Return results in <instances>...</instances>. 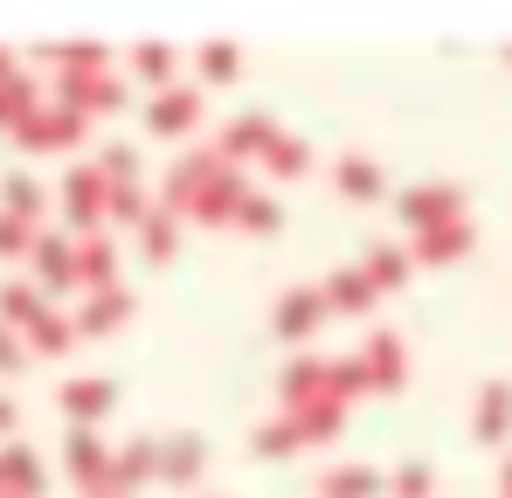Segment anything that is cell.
<instances>
[{
  "label": "cell",
  "instance_id": "obj_36",
  "mask_svg": "<svg viewBox=\"0 0 512 498\" xmlns=\"http://www.w3.org/2000/svg\"><path fill=\"white\" fill-rule=\"evenodd\" d=\"M173 63H180V56H173L167 42H139V49H132V70L153 83V90H167V83H173Z\"/></svg>",
  "mask_w": 512,
  "mask_h": 498
},
{
  "label": "cell",
  "instance_id": "obj_12",
  "mask_svg": "<svg viewBox=\"0 0 512 498\" xmlns=\"http://www.w3.org/2000/svg\"><path fill=\"white\" fill-rule=\"evenodd\" d=\"M471 243H478V229H471V215H457V222L416 229V243H409V263H429V270H443V263H457V256H464Z\"/></svg>",
  "mask_w": 512,
  "mask_h": 498
},
{
  "label": "cell",
  "instance_id": "obj_10",
  "mask_svg": "<svg viewBox=\"0 0 512 498\" xmlns=\"http://www.w3.org/2000/svg\"><path fill=\"white\" fill-rule=\"evenodd\" d=\"M153 478H160V443H153V436H132V443L111 450V492L139 498Z\"/></svg>",
  "mask_w": 512,
  "mask_h": 498
},
{
  "label": "cell",
  "instance_id": "obj_31",
  "mask_svg": "<svg viewBox=\"0 0 512 498\" xmlns=\"http://www.w3.org/2000/svg\"><path fill=\"white\" fill-rule=\"evenodd\" d=\"M250 450H256V457H291V450H305V436H298L291 415H270V422H256V429H250Z\"/></svg>",
  "mask_w": 512,
  "mask_h": 498
},
{
  "label": "cell",
  "instance_id": "obj_9",
  "mask_svg": "<svg viewBox=\"0 0 512 498\" xmlns=\"http://www.w3.org/2000/svg\"><path fill=\"white\" fill-rule=\"evenodd\" d=\"M28 263H35V277H28V284H35L42 298H49V291H70V284H77V249L63 243L56 229H35V249H28Z\"/></svg>",
  "mask_w": 512,
  "mask_h": 498
},
{
  "label": "cell",
  "instance_id": "obj_29",
  "mask_svg": "<svg viewBox=\"0 0 512 498\" xmlns=\"http://www.w3.org/2000/svg\"><path fill=\"white\" fill-rule=\"evenodd\" d=\"M35 104H42L35 77H28V70H7V77H0V132H14V125H21Z\"/></svg>",
  "mask_w": 512,
  "mask_h": 498
},
{
  "label": "cell",
  "instance_id": "obj_30",
  "mask_svg": "<svg viewBox=\"0 0 512 498\" xmlns=\"http://www.w3.org/2000/svg\"><path fill=\"white\" fill-rule=\"evenodd\" d=\"M153 201H146V180H104V222H125V229H139V215H146Z\"/></svg>",
  "mask_w": 512,
  "mask_h": 498
},
{
  "label": "cell",
  "instance_id": "obj_17",
  "mask_svg": "<svg viewBox=\"0 0 512 498\" xmlns=\"http://www.w3.org/2000/svg\"><path fill=\"white\" fill-rule=\"evenodd\" d=\"M319 298H326V312H346V319H360V312H374V284H367V270L360 263H346V270H333L326 284H319Z\"/></svg>",
  "mask_w": 512,
  "mask_h": 498
},
{
  "label": "cell",
  "instance_id": "obj_13",
  "mask_svg": "<svg viewBox=\"0 0 512 498\" xmlns=\"http://www.w3.org/2000/svg\"><path fill=\"white\" fill-rule=\"evenodd\" d=\"M270 132H277V118L256 104V111H243V118H229V125H222V139H215V160H222V166L256 160V153L270 146Z\"/></svg>",
  "mask_w": 512,
  "mask_h": 498
},
{
  "label": "cell",
  "instance_id": "obj_21",
  "mask_svg": "<svg viewBox=\"0 0 512 498\" xmlns=\"http://www.w3.org/2000/svg\"><path fill=\"white\" fill-rule=\"evenodd\" d=\"M0 498H42V457L28 443L0 450Z\"/></svg>",
  "mask_w": 512,
  "mask_h": 498
},
{
  "label": "cell",
  "instance_id": "obj_20",
  "mask_svg": "<svg viewBox=\"0 0 512 498\" xmlns=\"http://www.w3.org/2000/svg\"><path fill=\"white\" fill-rule=\"evenodd\" d=\"M381 485H388V478H381L374 464H326V471L312 478L319 498H381Z\"/></svg>",
  "mask_w": 512,
  "mask_h": 498
},
{
  "label": "cell",
  "instance_id": "obj_5",
  "mask_svg": "<svg viewBox=\"0 0 512 498\" xmlns=\"http://www.w3.org/2000/svg\"><path fill=\"white\" fill-rule=\"evenodd\" d=\"M194 125H201V90H194V83L153 90V104H146V139H187Z\"/></svg>",
  "mask_w": 512,
  "mask_h": 498
},
{
  "label": "cell",
  "instance_id": "obj_15",
  "mask_svg": "<svg viewBox=\"0 0 512 498\" xmlns=\"http://www.w3.org/2000/svg\"><path fill=\"white\" fill-rule=\"evenodd\" d=\"M201 471H208V436H194V429H180V436H167L160 443V478L167 485H201Z\"/></svg>",
  "mask_w": 512,
  "mask_h": 498
},
{
  "label": "cell",
  "instance_id": "obj_41",
  "mask_svg": "<svg viewBox=\"0 0 512 498\" xmlns=\"http://www.w3.org/2000/svg\"><path fill=\"white\" fill-rule=\"evenodd\" d=\"M499 485H506V498H512V450H506V471H499Z\"/></svg>",
  "mask_w": 512,
  "mask_h": 498
},
{
  "label": "cell",
  "instance_id": "obj_26",
  "mask_svg": "<svg viewBox=\"0 0 512 498\" xmlns=\"http://www.w3.org/2000/svg\"><path fill=\"white\" fill-rule=\"evenodd\" d=\"M256 160H263V173H277V180H298V173L312 166V146H305L298 132H270V146H263Z\"/></svg>",
  "mask_w": 512,
  "mask_h": 498
},
{
  "label": "cell",
  "instance_id": "obj_34",
  "mask_svg": "<svg viewBox=\"0 0 512 498\" xmlns=\"http://www.w3.org/2000/svg\"><path fill=\"white\" fill-rule=\"evenodd\" d=\"M21 339H28L35 353H70V346H77V326H70L63 312H42V319H35V326L21 332Z\"/></svg>",
  "mask_w": 512,
  "mask_h": 498
},
{
  "label": "cell",
  "instance_id": "obj_8",
  "mask_svg": "<svg viewBox=\"0 0 512 498\" xmlns=\"http://www.w3.org/2000/svg\"><path fill=\"white\" fill-rule=\"evenodd\" d=\"M243 194H250V180H243L236 166H215V173L201 180V194L187 201V215H194L201 229H215V222H229V215L243 208Z\"/></svg>",
  "mask_w": 512,
  "mask_h": 498
},
{
  "label": "cell",
  "instance_id": "obj_2",
  "mask_svg": "<svg viewBox=\"0 0 512 498\" xmlns=\"http://www.w3.org/2000/svg\"><path fill=\"white\" fill-rule=\"evenodd\" d=\"M353 360H360L367 395H395V388L409 381V346H402V332H395V326H374V332H367V346H360Z\"/></svg>",
  "mask_w": 512,
  "mask_h": 498
},
{
  "label": "cell",
  "instance_id": "obj_3",
  "mask_svg": "<svg viewBox=\"0 0 512 498\" xmlns=\"http://www.w3.org/2000/svg\"><path fill=\"white\" fill-rule=\"evenodd\" d=\"M395 215H402L409 229L457 222V215H464V187H457V180H423V187H402V194H395Z\"/></svg>",
  "mask_w": 512,
  "mask_h": 498
},
{
  "label": "cell",
  "instance_id": "obj_18",
  "mask_svg": "<svg viewBox=\"0 0 512 498\" xmlns=\"http://www.w3.org/2000/svg\"><path fill=\"white\" fill-rule=\"evenodd\" d=\"M471 436H478V443H506L512 436V381H485V388H478Z\"/></svg>",
  "mask_w": 512,
  "mask_h": 498
},
{
  "label": "cell",
  "instance_id": "obj_43",
  "mask_svg": "<svg viewBox=\"0 0 512 498\" xmlns=\"http://www.w3.org/2000/svg\"><path fill=\"white\" fill-rule=\"evenodd\" d=\"M90 498H125V492H90Z\"/></svg>",
  "mask_w": 512,
  "mask_h": 498
},
{
  "label": "cell",
  "instance_id": "obj_35",
  "mask_svg": "<svg viewBox=\"0 0 512 498\" xmlns=\"http://www.w3.org/2000/svg\"><path fill=\"white\" fill-rule=\"evenodd\" d=\"M194 56H201V77L208 83H236L243 77V49H236V42H201Z\"/></svg>",
  "mask_w": 512,
  "mask_h": 498
},
{
  "label": "cell",
  "instance_id": "obj_44",
  "mask_svg": "<svg viewBox=\"0 0 512 498\" xmlns=\"http://www.w3.org/2000/svg\"><path fill=\"white\" fill-rule=\"evenodd\" d=\"M208 498H222V492H208Z\"/></svg>",
  "mask_w": 512,
  "mask_h": 498
},
{
  "label": "cell",
  "instance_id": "obj_45",
  "mask_svg": "<svg viewBox=\"0 0 512 498\" xmlns=\"http://www.w3.org/2000/svg\"><path fill=\"white\" fill-rule=\"evenodd\" d=\"M506 56H512V49H506Z\"/></svg>",
  "mask_w": 512,
  "mask_h": 498
},
{
  "label": "cell",
  "instance_id": "obj_40",
  "mask_svg": "<svg viewBox=\"0 0 512 498\" xmlns=\"http://www.w3.org/2000/svg\"><path fill=\"white\" fill-rule=\"evenodd\" d=\"M14 422H21V409H14V402L0 395V429H14Z\"/></svg>",
  "mask_w": 512,
  "mask_h": 498
},
{
  "label": "cell",
  "instance_id": "obj_4",
  "mask_svg": "<svg viewBox=\"0 0 512 498\" xmlns=\"http://www.w3.org/2000/svg\"><path fill=\"white\" fill-rule=\"evenodd\" d=\"M319 326H326L319 284H284V291L270 298V332H277V339H312Z\"/></svg>",
  "mask_w": 512,
  "mask_h": 498
},
{
  "label": "cell",
  "instance_id": "obj_6",
  "mask_svg": "<svg viewBox=\"0 0 512 498\" xmlns=\"http://www.w3.org/2000/svg\"><path fill=\"white\" fill-rule=\"evenodd\" d=\"M56 409L70 415L77 429H97L104 415L118 409V381H104V374H77V381L56 388Z\"/></svg>",
  "mask_w": 512,
  "mask_h": 498
},
{
  "label": "cell",
  "instance_id": "obj_38",
  "mask_svg": "<svg viewBox=\"0 0 512 498\" xmlns=\"http://www.w3.org/2000/svg\"><path fill=\"white\" fill-rule=\"evenodd\" d=\"M28 249H35V229L14 222V215H0V256H28Z\"/></svg>",
  "mask_w": 512,
  "mask_h": 498
},
{
  "label": "cell",
  "instance_id": "obj_19",
  "mask_svg": "<svg viewBox=\"0 0 512 498\" xmlns=\"http://www.w3.org/2000/svg\"><path fill=\"white\" fill-rule=\"evenodd\" d=\"M333 187H340L346 201H381L388 194V173H381V160H367V153H340L333 160Z\"/></svg>",
  "mask_w": 512,
  "mask_h": 498
},
{
  "label": "cell",
  "instance_id": "obj_16",
  "mask_svg": "<svg viewBox=\"0 0 512 498\" xmlns=\"http://www.w3.org/2000/svg\"><path fill=\"white\" fill-rule=\"evenodd\" d=\"M132 312H139V298L111 284V291H90V305L77 312V319H70V326H77V339H104V332H118V326H125Z\"/></svg>",
  "mask_w": 512,
  "mask_h": 498
},
{
  "label": "cell",
  "instance_id": "obj_32",
  "mask_svg": "<svg viewBox=\"0 0 512 498\" xmlns=\"http://www.w3.org/2000/svg\"><path fill=\"white\" fill-rule=\"evenodd\" d=\"M388 485L381 492H395V498H436V471H429L423 457H409V464H395V471H381Z\"/></svg>",
  "mask_w": 512,
  "mask_h": 498
},
{
  "label": "cell",
  "instance_id": "obj_42",
  "mask_svg": "<svg viewBox=\"0 0 512 498\" xmlns=\"http://www.w3.org/2000/svg\"><path fill=\"white\" fill-rule=\"evenodd\" d=\"M7 70H14V63H7V49H0V77H7Z\"/></svg>",
  "mask_w": 512,
  "mask_h": 498
},
{
  "label": "cell",
  "instance_id": "obj_23",
  "mask_svg": "<svg viewBox=\"0 0 512 498\" xmlns=\"http://www.w3.org/2000/svg\"><path fill=\"white\" fill-rule=\"evenodd\" d=\"M180 215H167V208H146L139 215V256L160 270V263H173V249H180V229H173Z\"/></svg>",
  "mask_w": 512,
  "mask_h": 498
},
{
  "label": "cell",
  "instance_id": "obj_37",
  "mask_svg": "<svg viewBox=\"0 0 512 498\" xmlns=\"http://www.w3.org/2000/svg\"><path fill=\"white\" fill-rule=\"evenodd\" d=\"M97 173H104V180H139V146L104 139V146H97Z\"/></svg>",
  "mask_w": 512,
  "mask_h": 498
},
{
  "label": "cell",
  "instance_id": "obj_24",
  "mask_svg": "<svg viewBox=\"0 0 512 498\" xmlns=\"http://www.w3.org/2000/svg\"><path fill=\"white\" fill-rule=\"evenodd\" d=\"M277 415H291L305 443H333V436L346 429V402H326V395H319V402H305V409H277Z\"/></svg>",
  "mask_w": 512,
  "mask_h": 498
},
{
  "label": "cell",
  "instance_id": "obj_27",
  "mask_svg": "<svg viewBox=\"0 0 512 498\" xmlns=\"http://www.w3.org/2000/svg\"><path fill=\"white\" fill-rule=\"evenodd\" d=\"M42 312H49V298H42L35 284H0V326L7 332H28Z\"/></svg>",
  "mask_w": 512,
  "mask_h": 498
},
{
  "label": "cell",
  "instance_id": "obj_33",
  "mask_svg": "<svg viewBox=\"0 0 512 498\" xmlns=\"http://www.w3.org/2000/svg\"><path fill=\"white\" fill-rule=\"evenodd\" d=\"M236 229H243V236H277V229H284V208H277L270 194H243V208H236Z\"/></svg>",
  "mask_w": 512,
  "mask_h": 498
},
{
  "label": "cell",
  "instance_id": "obj_25",
  "mask_svg": "<svg viewBox=\"0 0 512 498\" xmlns=\"http://www.w3.org/2000/svg\"><path fill=\"white\" fill-rule=\"evenodd\" d=\"M0 215H14V222H42V187H35V173H0Z\"/></svg>",
  "mask_w": 512,
  "mask_h": 498
},
{
  "label": "cell",
  "instance_id": "obj_7",
  "mask_svg": "<svg viewBox=\"0 0 512 498\" xmlns=\"http://www.w3.org/2000/svg\"><path fill=\"white\" fill-rule=\"evenodd\" d=\"M63 471L84 485V492H111V443L97 429H70L63 436Z\"/></svg>",
  "mask_w": 512,
  "mask_h": 498
},
{
  "label": "cell",
  "instance_id": "obj_14",
  "mask_svg": "<svg viewBox=\"0 0 512 498\" xmlns=\"http://www.w3.org/2000/svg\"><path fill=\"white\" fill-rule=\"evenodd\" d=\"M326 395V353H298L284 374H277V409H305ZM333 402V395H326Z\"/></svg>",
  "mask_w": 512,
  "mask_h": 498
},
{
  "label": "cell",
  "instance_id": "obj_1",
  "mask_svg": "<svg viewBox=\"0 0 512 498\" xmlns=\"http://www.w3.org/2000/svg\"><path fill=\"white\" fill-rule=\"evenodd\" d=\"M90 118L84 111H70V104H35L21 125H14V146L21 153H70V146H84Z\"/></svg>",
  "mask_w": 512,
  "mask_h": 498
},
{
  "label": "cell",
  "instance_id": "obj_28",
  "mask_svg": "<svg viewBox=\"0 0 512 498\" xmlns=\"http://www.w3.org/2000/svg\"><path fill=\"white\" fill-rule=\"evenodd\" d=\"M77 284H90V291H111V284H118L111 236H84V249H77Z\"/></svg>",
  "mask_w": 512,
  "mask_h": 498
},
{
  "label": "cell",
  "instance_id": "obj_22",
  "mask_svg": "<svg viewBox=\"0 0 512 498\" xmlns=\"http://www.w3.org/2000/svg\"><path fill=\"white\" fill-rule=\"evenodd\" d=\"M360 270H367V284H374V291H402V284L416 277L409 249H395V243H367V256H360Z\"/></svg>",
  "mask_w": 512,
  "mask_h": 498
},
{
  "label": "cell",
  "instance_id": "obj_11",
  "mask_svg": "<svg viewBox=\"0 0 512 498\" xmlns=\"http://www.w3.org/2000/svg\"><path fill=\"white\" fill-rule=\"evenodd\" d=\"M63 208L84 236H104V173L97 166H70L63 173Z\"/></svg>",
  "mask_w": 512,
  "mask_h": 498
},
{
  "label": "cell",
  "instance_id": "obj_39",
  "mask_svg": "<svg viewBox=\"0 0 512 498\" xmlns=\"http://www.w3.org/2000/svg\"><path fill=\"white\" fill-rule=\"evenodd\" d=\"M28 367V346H21V332L0 326V374H21Z\"/></svg>",
  "mask_w": 512,
  "mask_h": 498
}]
</instances>
